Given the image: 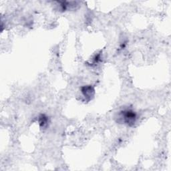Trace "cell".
<instances>
[{
    "label": "cell",
    "instance_id": "6da1fadb",
    "mask_svg": "<svg viewBox=\"0 0 171 171\" xmlns=\"http://www.w3.org/2000/svg\"><path fill=\"white\" fill-rule=\"evenodd\" d=\"M119 118L125 124L128 126H132L136 121V114L132 110H124L120 112Z\"/></svg>",
    "mask_w": 171,
    "mask_h": 171
},
{
    "label": "cell",
    "instance_id": "7a4b0ae2",
    "mask_svg": "<svg viewBox=\"0 0 171 171\" xmlns=\"http://www.w3.org/2000/svg\"><path fill=\"white\" fill-rule=\"evenodd\" d=\"M94 89L91 86H85L83 87L82 89V92L83 94L85 96V97H90L93 96L94 94L92 92H94Z\"/></svg>",
    "mask_w": 171,
    "mask_h": 171
},
{
    "label": "cell",
    "instance_id": "3957f363",
    "mask_svg": "<svg viewBox=\"0 0 171 171\" xmlns=\"http://www.w3.org/2000/svg\"><path fill=\"white\" fill-rule=\"evenodd\" d=\"M39 118H40L39 124H40V127H41L42 128H45L47 125H48V117L46 116L44 114H42Z\"/></svg>",
    "mask_w": 171,
    "mask_h": 171
}]
</instances>
